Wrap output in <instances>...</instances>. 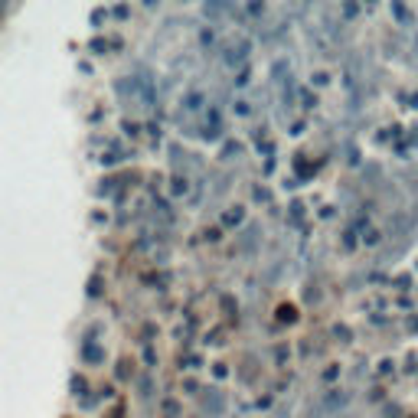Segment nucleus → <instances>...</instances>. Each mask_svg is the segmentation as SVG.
<instances>
[]
</instances>
